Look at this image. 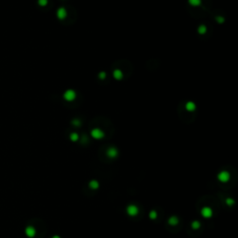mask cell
Masks as SVG:
<instances>
[{
	"label": "cell",
	"mask_w": 238,
	"mask_h": 238,
	"mask_svg": "<svg viewBox=\"0 0 238 238\" xmlns=\"http://www.w3.org/2000/svg\"><path fill=\"white\" fill-rule=\"evenodd\" d=\"M127 213L129 214V215H131V216H134V215H136V214L138 213V208H137V206H129L128 207H127Z\"/></svg>",
	"instance_id": "obj_1"
},
{
	"label": "cell",
	"mask_w": 238,
	"mask_h": 238,
	"mask_svg": "<svg viewBox=\"0 0 238 238\" xmlns=\"http://www.w3.org/2000/svg\"><path fill=\"white\" fill-rule=\"evenodd\" d=\"M219 180L223 181V182H225V181H227V180H229V174L227 172H222V173H221L219 175Z\"/></svg>",
	"instance_id": "obj_2"
},
{
	"label": "cell",
	"mask_w": 238,
	"mask_h": 238,
	"mask_svg": "<svg viewBox=\"0 0 238 238\" xmlns=\"http://www.w3.org/2000/svg\"><path fill=\"white\" fill-rule=\"evenodd\" d=\"M202 214H203L204 217L207 218V217H210V216H211L212 212H211L210 208H208V207H204L203 210H202Z\"/></svg>",
	"instance_id": "obj_3"
},
{
	"label": "cell",
	"mask_w": 238,
	"mask_h": 238,
	"mask_svg": "<svg viewBox=\"0 0 238 238\" xmlns=\"http://www.w3.org/2000/svg\"><path fill=\"white\" fill-rule=\"evenodd\" d=\"M90 185H91L92 188H97V187H98V183H96L95 181H92V182H90Z\"/></svg>",
	"instance_id": "obj_4"
}]
</instances>
